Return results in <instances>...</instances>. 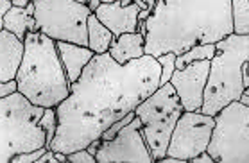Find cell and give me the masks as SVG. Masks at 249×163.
<instances>
[{"instance_id": "3957f363", "label": "cell", "mask_w": 249, "mask_h": 163, "mask_svg": "<svg viewBox=\"0 0 249 163\" xmlns=\"http://www.w3.org/2000/svg\"><path fill=\"white\" fill-rule=\"evenodd\" d=\"M17 91L40 108H56L70 95V83L61 65L56 41L41 33H27L17 72Z\"/></svg>"}, {"instance_id": "277c9868", "label": "cell", "mask_w": 249, "mask_h": 163, "mask_svg": "<svg viewBox=\"0 0 249 163\" xmlns=\"http://www.w3.org/2000/svg\"><path fill=\"white\" fill-rule=\"evenodd\" d=\"M249 61V34H228L215 43L199 111L213 117L242 95V65Z\"/></svg>"}, {"instance_id": "9a60e30c", "label": "cell", "mask_w": 249, "mask_h": 163, "mask_svg": "<svg viewBox=\"0 0 249 163\" xmlns=\"http://www.w3.org/2000/svg\"><path fill=\"white\" fill-rule=\"evenodd\" d=\"M143 43H145V39L140 33H124L111 41L108 54L119 65H125L131 59H138L145 54Z\"/></svg>"}, {"instance_id": "52a82bcc", "label": "cell", "mask_w": 249, "mask_h": 163, "mask_svg": "<svg viewBox=\"0 0 249 163\" xmlns=\"http://www.w3.org/2000/svg\"><path fill=\"white\" fill-rule=\"evenodd\" d=\"M215 126L212 129L206 152L213 162L248 163L249 162V106L242 102H230L213 115Z\"/></svg>"}, {"instance_id": "d6986e66", "label": "cell", "mask_w": 249, "mask_h": 163, "mask_svg": "<svg viewBox=\"0 0 249 163\" xmlns=\"http://www.w3.org/2000/svg\"><path fill=\"white\" fill-rule=\"evenodd\" d=\"M233 33L249 34V0H231Z\"/></svg>"}, {"instance_id": "d4e9b609", "label": "cell", "mask_w": 249, "mask_h": 163, "mask_svg": "<svg viewBox=\"0 0 249 163\" xmlns=\"http://www.w3.org/2000/svg\"><path fill=\"white\" fill-rule=\"evenodd\" d=\"M188 162H190V163H213V158L210 156L206 151H203L201 154H197V156L190 158Z\"/></svg>"}, {"instance_id": "8fae6325", "label": "cell", "mask_w": 249, "mask_h": 163, "mask_svg": "<svg viewBox=\"0 0 249 163\" xmlns=\"http://www.w3.org/2000/svg\"><path fill=\"white\" fill-rule=\"evenodd\" d=\"M210 59L188 63L187 67L176 68L170 75V85L183 106V111H199L203 104V91L208 79Z\"/></svg>"}, {"instance_id": "7c38bea8", "label": "cell", "mask_w": 249, "mask_h": 163, "mask_svg": "<svg viewBox=\"0 0 249 163\" xmlns=\"http://www.w3.org/2000/svg\"><path fill=\"white\" fill-rule=\"evenodd\" d=\"M138 11L140 7L136 2H131L129 6H122L120 0H115V2H101L93 15L104 27L111 31L115 38H119L124 33H136Z\"/></svg>"}, {"instance_id": "ffe728a7", "label": "cell", "mask_w": 249, "mask_h": 163, "mask_svg": "<svg viewBox=\"0 0 249 163\" xmlns=\"http://www.w3.org/2000/svg\"><path fill=\"white\" fill-rule=\"evenodd\" d=\"M40 127L45 131V147L49 149L51 142L54 140V135H56L57 129V115H56V108H45L43 109V115L40 118Z\"/></svg>"}, {"instance_id": "5b68a950", "label": "cell", "mask_w": 249, "mask_h": 163, "mask_svg": "<svg viewBox=\"0 0 249 163\" xmlns=\"http://www.w3.org/2000/svg\"><path fill=\"white\" fill-rule=\"evenodd\" d=\"M43 109L18 91L0 99V163H11L18 152L45 147V131L40 127Z\"/></svg>"}, {"instance_id": "7402d4cb", "label": "cell", "mask_w": 249, "mask_h": 163, "mask_svg": "<svg viewBox=\"0 0 249 163\" xmlns=\"http://www.w3.org/2000/svg\"><path fill=\"white\" fill-rule=\"evenodd\" d=\"M47 147H40V149H34V151H25L18 152L11 158V163H36V160L45 152Z\"/></svg>"}, {"instance_id": "83f0119b", "label": "cell", "mask_w": 249, "mask_h": 163, "mask_svg": "<svg viewBox=\"0 0 249 163\" xmlns=\"http://www.w3.org/2000/svg\"><path fill=\"white\" fill-rule=\"evenodd\" d=\"M101 142H102L101 138H95V140H91L90 144L86 145V151L95 156V152H97V149H99V145H101Z\"/></svg>"}, {"instance_id": "f1b7e54d", "label": "cell", "mask_w": 249, "mask_h": 163, "mask_svg": "<svg viewBox=\"0 0 249 163\" xmlns=\"http://www.w3.org/2000/svg\"><path fill=\"white\" fill-rule=\"evenodd\" d=\"M158 163H187L185 160H179V158L174 156H163L161 160H158Z\"/></svg>"}, {"instance_id": "e0dca14e", "label": "cell", "mask_w": 249, "mask_h": 163, "mask_svg": "<svg viewBox=\"0 0 249 163\" xmlns=\"http://www.w3.org/2000/svg\"><path fill=\"white\" fill-rule=\"evenodd\" d=\"M86 31H88V49L93 54H104L109 51V45L115 39L108 27H104L93 13L88 15V22H86Z\"/></svg>"}, {"instance_id": "484cf974", "label": "cell", "mask_w": 249, "mask_h": 163, "mask_svg": "<svg viewBox=\"0 0 249 163\" xmlns=\"http://www.w3.org/2000/svg\"><path fill=\"white\" fill-rule=\"evenodd\" d=\"M13 4L9 2V0H0V31H2V20H4V15H6V11Z\"/></svg>"}, {"instance_id": "ba28073f", "label": "cell", "mask_w": 249, "mask_h": 163, "mask_svg": "<svg viewBox=\"0 0 249 163\" xmlns=\"http://www.w3.org/2000/svg\"><path fill=\"white\" fill-rule=\"evenodd\" d=\"M36 29L54 41L88 45L90 7L77 0H33Z\"/></svg>"}, {"instance_id": "4fadbf2b", "label": "cell", "mask_w": 249, "mask_h": 163, "mask_svg": "<svg viewBox=\"0 0 249 163\" xmlns=\"http://www.w3.org/2000/svg\"><path fill=\"white\" fill-rule=\"evenodd\" d=\"M23 56V41L9 31H0V83L15 81Z\"/></svg>"}, {"instance_id": "9c48e42d", "label": "cell", "mask_w": 249, "mask_h": 163, "mask_svg": "<svg viewBox=\"0 0 249 163\" xmlns=\"http://www.w3.org/2000/svg\"><path fill=\"white\" fill-rule=\"evenodd\" d=\"M215 120L201 111H183L176 122L165 156H174L188 162L206 151Z\"/></svg>"}, {"instance_id": "5bb4252c", "label": "cell", "mask_w": 249, "mask_h": 163, "mask_svg": "<svg viewBox=\"0 0 249 163\" xmlns=\"http://www.w3.org/2000/svg\"><path fill=\"white\" fill-rule=\"evenodd\" d=\"M56 49L63 68H65V73H67L68 83L77 81L83 68L90 63L91 57L95 56L88 47L68 43V41H56Z\"/></svg>"}, {"instance_id": "4316f807", "label": "cell", "mask_w": 249, "mask_h": 163, "mask_svg": "<svg viewBox=\"0 0 249 163\" xmlns=\"http://www.w3.org/2000/svg\"><path fill=\"white\" fill-rule=\"evenodd\" d=\"M242 83L244 88H249V61H246L242 65Z\"/></svg>"}, {"instance_id": "30bf717a", "label": "cell", "mask_w": 249, "mask_h": 163, "mask_svg": "<svg viewBox=\"0 0 249 163\" xmlns=\"http://www.w3.org/2000/svg\"><path fill=\"white\" fill-rule=\"evenodd\" d=\"M142 122L136 117L124 126L111 140H102L95 152L97 163H154L145 138L140 133Z\"/></svg>"}, {"instance_id": "603a6c76", "label": "cell", "mask_w": 249, "mask_h": 163, "mask_svg": "<svg viewBox=\"0 0 249 163\" xmlns=\"http://www.w3.org/2000/svg\"><path fill=\"white\" fill-rule=\"evenodd\" d=\"M67 162H70V163H97L95 156L90 154L86 149H77V151H74V152H68Z\"/></svg>"}, {"instance_id": "7a4b0ae2", "label": "cell", "mask_w": 249, "mask_h": 163, "mask_svg": "<svg viewBox=\"0 0 249 163\" xmlns=\"http://www.w3.org/2000/svg\"><path fill=\"white\" fill-rule=\"evenodd\" d=\"M145 25V54L178 56L192 45L217 43L233 33L231 0H156Z\"/></svg>"}, {"instance_id": "2e32d148", "label": "cell", "mask_w": 249, "mask_h": 163, "mask_svg": "<svg viewBox=\"0 0 249 163\" xmlns=\"http://www.w3.org/2000/svg\"><path fill=\"white\" fill-rule=\"evenodd\" d=\"M2 29L4 31H9L11 34H15L18 39L25 38L27 33H40L36 29V22H34V17H31L25 7H17L11 6L4 15V20H2Z\"/></svg>"}, {"instance_id": "8d00e7d4", "label": "cell", "mask_w": 249, "mask_h": 163, "mask_svg": "<svg viewBox=\"0 0 249 163\" xmlns=\"http://www.w3.org/2000/svg\"><path fill=\"white\" fill-rule=\"evenodd\" d=\"M142 2H145V4H147V0H142Z\"/></svg>"}, {"instance_id": "e575fe53", "label": "cell", "mask_w": 249, "mask_h": 163, "mask_svg": "<svg viewBox=\"0 0 249 163\" xmlns=\"http://www.w3.org/2000/svg\"><path fill=\"white\" fill-rule=\"evenodd\" d=\"M154 4H156V0H147V9H149V11H153Z\"/></svg>"}, {"instance_id": "f546056e", "label": "cell", "mask_w": 249, "mask_h": 163, "mask_svg": "<svg viewBox=\"0 0 249 163\" xmlns=\"http://www.w3.org/2000/svg\"><path fill=\"white\" fill-rule=\"evenodd\" d=\"M238 102H242L244 106H249V88H244L242 95L238 97Z\"/></svg>"}, {"instance_id": "74e56055", "label": "cell", "mask_w": 249, "mask_h": 163, "mask_svg": "<svg viewBox=\"0 0 249 163\" xmlns=\"http://www.w3.org/2000/svg\"><path fill=\"white\" fill-rule=\"evenodd\" d=\"M9 2H11V0H9Z\"/></svg>"}, {"instance_id": "8992f818", "label": "cell", "mask_w": 249, "mask_h": 163, "mask_svg": "<svg viewBox=\"0 0 249 163\" xmlns=\"http://www.w3.org/2000/svg\"><path fill=\"white\" fill-rule=\"evenodd\" d=\"M181 113L183 106L170 83L158 86L135 108V115L142 122L140 133L145 138L154 162L165 156L172 129Z\"/></svg>"}, {"instance_id": "4dcf8cb0", "label": "cell", "mask_w": 249, "mask_h": 163, "mask_svg": "<svg viewBox=\"0 0 249 163\" xmlns=\"http://www.w3.org/2000/svg\"><path fill=\"white\" fill-rule=\"evenodd\" d=\"M29 2H31V0H11V4L17 7H27Z\"/></svg>"}, {"instance_id": "d590c367", "label": "cell", "mask_w": 249, "mask_h": 163, "mask_svg": "<svg viewBox=\"0 0 249 163\" xmlns=\"http://www.w3.org/2000/svg\"><path fill=\"white\" fill-rule=\"evenodd\" d=\"M77 2H83V4H86V2H88V0H77Z\"/></svg>"}, {"instance_id": "d6a6232c", "label": "cell", "mask_w": 249, "mask_h": 163, "mask_svg": "<svg viewBox=\"0 0 249 163\" xmlns=\"http://www.w3.org/2000/svg\"><path fill=\"white\" fill-rule=\"evenodd\" d=\"M25 11H27L29 15H31V17H33V15H34V4H33V0H31V2H29V6L25 7Z\"/></svg>"}, {"instance_id": "6da1fadb", "label": "cell", "mask_w": 249, "mask_h": 163, "mask_svg": "<svg viewBox=\"0 0 249 163\" xmlns=\"http://www.w3.org/2000/svg\"><path fill=\"white\" fill-rule=\"evenodd\" d=\"M161 67L156 57L143 54L119 65L108 52L95 54L70 83V95L56 106L57 129L49 149L74 152L108 129L160 86Z\"/></svg>"}, {"instance_id": "44dd1931", "label": "cell", "mask_w": 249, "mask_h": 163, "mask_svg": "<svg viewBox=\"0 0 249 163\" xmlns=\"http://www.w3.org/2000/svg\"><path fill=\"white\" fill-rule=\"evenodd\" d=\"M161 67V73H160V86L170 83V75L176 70V54L174 52H165L161 56L156 57Z\"/></svg>"}, {"instance_id": "cb8c5ba5", "label": "cell", "mask_w": 249, "mask_h": 163, "mask_svg": "<svg viewBox=\"0 0 249 163\" xmlns=\"http://www.w3.org/2000/svg\"><path fill=\"white\" fill-rule=\"evenodd\" d=\"M17 91V81H7V83H0V99L11 95Z\"/></svg>"}, {"instance_id": "1f68e13d", "label": "cell", "mask_w": 249, "mask_h": 163, "mask_svg": "<svg viewBox=\"0 0 249 163\" xmlns=\"http://www.w3.org/2000/svg\"><path fill=\"white\" fill-rule=\"evenodd\" d=\"M99 4H101V0H88V2H86V6L90 7V11H91V13L95 11Z\"/></svg>"}, {"instance_id": "836d02e7", "label": "cell", "mask_w": 249, "mask_h": 163, "mask_svg": "<svg viewBox=\"0 0 249 163\" xmlns=\"http://www.w3.org/2000/svg\"><path fill=\"white\" fill-rule=\"evenodd\" d=\"M101 2H115V0H101ZM122 2V6H129L133 0H120Z\"/></svg>"}, {"instance_id": "ac0fdd59", "label": "cell", "mask_w": 249, "mask_h": 163, "mask_svg": "<svg viewBox=\"0 0 249 163\" xmlns=\"http://www.w3.org/2000/svg\"><path fill=\"white\" fill-rule=\"evenodd\" d=\"M213 54H215V43H199V45H192L188 51L176 56V68L187 67L188 63H194V61L212 59Z\"/></svg>"}]
</instances>
